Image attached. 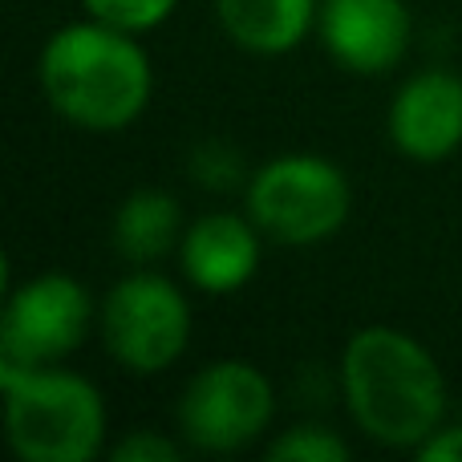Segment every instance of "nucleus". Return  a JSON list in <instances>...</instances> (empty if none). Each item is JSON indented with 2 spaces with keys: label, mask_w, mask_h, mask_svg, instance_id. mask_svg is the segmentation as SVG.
<instances>
[{
  "label": "nucleus",
  "mask_w": 462,
  "mask_h": 462,
  "mask_svg": "<svg viewBox=\"0 0 462 462\" xmlns=\"http://www.w3.org/2000/svg\"><path fill=\"white\" fill-rule=\"evenodd\" d=\"M341 398L353 426L390 450H418L450 414L439 357L414 333L361 325L341 349Z\"/></svg>",
  "instance_id": "1"
},
{
  "label": "nucleus",
  "mask_w": 462,
  "mask_h": 462,
  "mask_svg": "<svg viewBox=\"0 0 462 462\" xmlns=\"http://www.w3.org/2000/svg\"><path fill=\"white\" fill-rule=\"evenodd\" d=\"M37 73L49 110L94 134L134 126L154 97V65L138 32L94 16L49 32Z\"/></svg>",
  "instance_id": "2"
},
{
  "label": "nucleus",
  "mask_w": 462,
  "mask_h": 462,
  "mask_svg": "<svg viewBox=\"0 0 462 462\" xmlns=\"http://www.w3.org/2000/svg\"><path fill=\"white\" fill-rule=\"evenodd\" d=\"M8 442L24 462H89L106 447L110 414L89 377L57 365L0 361Z\"/></svg>",
  "instance_id": "3"
},
{
  "label": "nucleus",
  "mask_w": 462,
  "mask_h": 462,
  "mask_svg": "<svg viewBox=\"0 0 462 462\" xmlns=\"http://www.w3.org/2000/svg\"><path fill=\"white\" fill-rule=\"evenodd\" d=\"M244 211L284 247H317L353 216V183L325 154H276L247 175Z\"/></svg>",
  "instance_id": "4"
},
{
  "label": "nucleus",
  "mask_w": 462,
  "mask_h": 462,
  "mask_svg": "<svg viewBox=\"0 0 462 462\" xmlns=\"http://www.w3.org/2000/svg\"><path fill=\"white\" fill-rule=\"evenodd\" d=\"M102 345L126 374H167L187 353L195 333V312L187 292L154 268H134L102 296L97 309Z\"/></svg>",
  "instance_id": "5"
},
{
  "label": "nucleus",
  "mask_w": 462,
  "mask_h": 462,
  "mask_svg": "<svg viewBox=\"0 0 462 462\" xmlns=\"http://www.w3.org/2000/svg\"><path fill=\"white\" fill-rule=\"evenodd\" d=\"M276 414V390L268 374L244 357H219L195 369L179 393V434L187 447L208 455H236L252 447Z\"/></svg>",
  "instance_id": "6"
},
{
  "label": "nucleus",
  "mask_w": 462,
  "mask_h": 462,
  "mask_svg": "<svg viewBox=\"0 0 462 462\" xmlns=\"http://www.w3.org/2000/svg\"><path fill=\"white\" fill-rule=\"evenodd\" d=\"M102 304L69 272H37L8 288L0 317V361L57 365L86 345Z\"/></svg>",
  "instance_id": "7"
},
{
  "label": "nucleus",
  "mask_w": 462,
  "mask_h": 462,
  "mask_svg": "<svg viewBox=\"0 0 462 462\" xmlns=\"http://www.w3.org/2000/svg\"><path fill=\"white\" fill-rule=\"evenodd\" d=\"M317 37L341 69L382 78L406 57L414 13L406 0H320Z\"/></svg>",
  "instance_id": "8"
},
{
  "label": "nucleus",
  "mask_w": 462,
  "mask_h": 462,
  "mask_svg": "<svg viewBox=\"0 0 462 462\" xmlns=\"http://www.w3.org/2000/svg\"><path fill=\"white\" fill-rule=\"evenodd\" d=\"M390 143L414 162H442L462 146V78L422 69L398 86L390 102Z\"/></svg>",
  "instance_id": "9"
},
{
  "label": "nucleus",
  "mask_w": 462,
  "mask_h": 462,
  "mask_svg": "<svg viewBox=\"0 0 462 462\" xmlns=\"http://www.w3.org/2000/svg\"><path fill=\"white\" fill-rule=\"evenodd\" d=\"M263 231L255 219L239 211H208L187 224L179 239V268L199 292L231 296L247 288L263 260Z\"/></svg>",
  "instance_id": "10"
},
{
  "label": "nucleus",
  "mask_w": 462,
  "mask_h": 462,
  "mask_svg": "<svg viewBox=\"0 0 462 462\" xmlns=\"http://www.w3.org/2000/svg\"><path fill=\"white\" fill-rule=\"evenodd\" d=\"M216 21L236 49L252 57H284L317 32L320 0H211Z\"/></svg>",
  "instance_id": "11"
},
{
  "label": "nucleus",
  "mask_w": 462,
  "mask_h": 462,
  "mask_svg": "<svg viewBox=\"0 0 462 462\" xmlns=\"http://www.w3.org/2000/svg\"><path fill=\"white\" fill-rule=\"evenodd\" d=\"M183 208L171 191L162 187H138L114 211V252L122 255L134 268H151L159 263L167 252H179V239H183Z\"/></svg>",
  "instance_id": "12"
},
{
  "label": "nucleus",
  "mask_w": 462,
  "mask_h": 462,
  "mask_svg": "<svg viewBox=\"0 0 462 462\" xmlns=\"http://www.w3.org/2000/svg\"><path fill=\"white\" fill-rule=\"evenodd\" d=\"M263 455L272 462H345L349 458V442L337 430L317 422H300L280 430L276 439L263 447Z\"/></svg>",
  "instance_id": "13"
},
{
  "label": "nucleus",
  "mask_w": 462,
  "mask_h": 462,
  "mask_svg": "<svg viewBox=\"0 0 462 462\" xmlns=\"http://www.w3.org/2000/svg\"><path fill=\"white\" fill-rule=\"evenodd\" d=\"M86 16L94 21H106L114 29H126V32H151L159 24H167L175 16L179 0H81Z\"/></svg>",
  "instance_id": "14"
},
{
  "label": "nucleus",
  "mask_w": 462,
  "mask_h": 462,
  "mask_svg": "<svg viewBox=\"0 0 462 462\" xmlns=\"http://www.w3.org/2000/svg\"><path fill=\"white\" fill-rule=\"evenodd\" d=\"M110 458L114 462H179L183 447L159 430H134L110 450Z\"/></svg>",
  "instance_id": "15"
},
{
  "label": "nucleus",
  "mask_w": 462,
  "mask_h": 462,
  "mask_svg": "<svg viewBox=\"0 0 462 462\" xmlns=\"http://www.w3.org/2000/svg\"><path fill=\"white\" fill-rule=\"evenodd\" d=\"M414 455L426 462H462V422H442Z\"/></svg>",
  "instance_id": "16"
}]
</instances>
